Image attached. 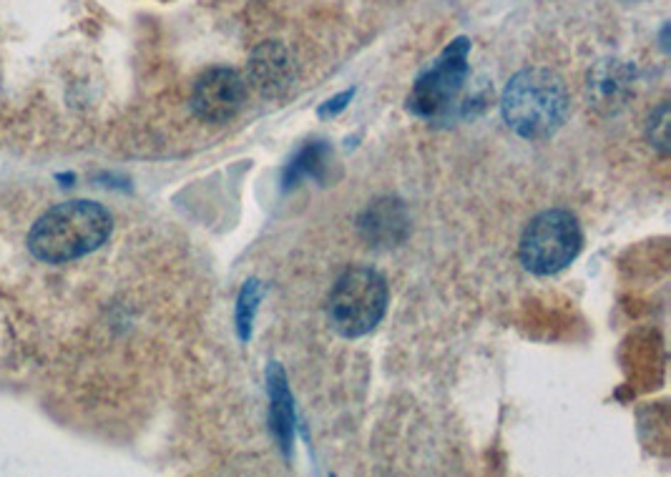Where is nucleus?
Masks as SVG:
<instances>
[{"mask_svg":"<svg viewBox=\"0 0 671 477\" xmlns=\"http://www.w3.org/2000/svg\"><path fill=\"white\" fill-rule=\"evenodd\" d=\"M362 239L372 247H398L410 234V217L405 204L393 196L372 201L358 219Z\"/></svg>","mask_w":671,"mask_h":477,"instance_id":"nucleus-8","label":"nucleus"},{"mask_svg":"<svg viewBox=\"0 0 671 477\" xmlns=\"http://www.w3.org/2000/svg\"><path fill=\"white\" fill-rule=\"evenodd\" d=\"M249 81L265 98H279L292 89L295 63L290 51L277 41L259 43L247 63Z\"/></svg>","mask_w":671,"mask_h":477,"instance_id":"nucleus-7","label":"nucleus"},{"mask_svg":"<svg viewBox=\"0 0 671 477\" xmlns=\"http://www.w3.org/2000/svg\"><path fill=\"white\" fill-rule=\"evenodd\" d=\"M257 304H259V282L257 279H251V282H247L245 289H241L239 304H237V326H239L241 340H249Z\"/></svg>","mask_w":671,"mask_h":477,"instance_id":"nucleus-11","label":"nucleus"},{"mask_svg":"<svg viewBox=\"0 0 671 477\" xmlns=\"http://www.w3.org/2000/svg\"><path fill=\"white\" fill-rule=\"evenodd\" d=\"M503 118L526 142L551 138L566 124L571 98L564 81L548 69L518 71L500 98Z\"/></svg>","mask_w":671,"mask_h":477,"instance_id":"nucleus-2","label":"nucleus"},{"mask_svg":"<svg viewBox=\"0 0 671 477\" xmlns=\"http://www.w3.org/2000/svg\"><path fill=\"white\" fill-rule=\"evenodd\" d=\"M267 385H269V419H272V429L279 447L285 455L292 450V433H295V407H292V395L287 387L285 370L279 364H272L267 372Z\"/></svg>","mask_w":671,"mask_h":477,"instance_id":"nucleus-9","label":"nucleus"},{"mask_svg":"<svg viewBox=\"0 0 671 477\" xmlns=\"http://www.w3.org/2000/svg\"><path fill=\"white\" fill-rule=\"evenodd\" d=\"M350 98H352V91L340 93V96H334L332 101H328V104H324L320 108V116H334V114H338V111H342L344 106H348Z\"/></svg>","mask_w":671,"mask_h":477,"instance_id":"nucleus-12","label":"nucleus"},{"mask_svg":"<svg viewBox=\"0 0 671 477\" xmlns=\"http://www.w3.org/2000/svg\"><path fill=\"white\" fill-rule=\"evenodd\" d=\"M114 219L96 201H66L41 214L28 234L31 255L49 265H63L91 255L109 241Z\"/></svg>","mask_w":671,"mask_h":477,"instance_id":"nucleus-1","label":"nucleus"},{"mask_svg":"<svg viewBox=\"0 0 671 477\" xmlns=\"http://www.w3.org/2000/svg\"><path fill=\"white\" fill-rule=\"evenodd\" d=\"M468 53L471 41L455 39L437 59L413 83L407 96V111L417 118L433 121L445 116L458 101L461 91L468 81Z\"/></svg>","mask_w":671,"mask_h":477,"instance_id":"nucleus-5","label":"nucleus"},{"mask_svg":"<svg viewBox=\"0 0 671 477\" xmlns=\"http://www.w3.org/2000/svg\"><path fill=\"white\" fill-rule=\"evenodd\" d=\"M584 231L579 219L566 209L536 214L520 237L518 257L530 274L554 277L581 255Z\"/></svg>","mask_w":671,"mask_h":477,"instance_id":"nucleus-4","label":"nucleus"},{"mask_svg":"<svg viewBox=\"0 0 671 477\" xmlns=\"http://www.w3.org/2000/svg\"><path fill=\"white\" fill-rule=\"evenodd\" d=\"M247 104V81L235 69H217L204 71L194 83L192 91V108L202 121L209 124H227L235 118Z\"/></svg>","mask_w":671,"mask_h":477,"instance_id":"nucleus-6","label":"nucleus"},{"mask_svg":"<svg viewBox=\"0 0 671 477\" xmlns=\"http://www.w3.org/2000/svg\"><path fill=\"white\" fill-rule=\"evenodd\" d=\"M324 162H328V148L320 144H312L302 148V154L295 158L290 172H287V184L297 182V179H307V176H312V179H320Z\"/></svg>","mask_w":671,"mask_h":477,"instance_id":"nucleus-10","label":"nucleus"},{"mask_svg":"<svg viewBox=\"0 0 671 477\" xmlns=\"http://www.w3.org/2000/svg\"><path fill=\"white\" fill-rule=\"evenodd\" d=\"M390 292L385 277L372 267H350L334 282L328 299L332 330L344 340L370 334L388 312Z\"/></svg>","mask_w":671,"mask_h":477,"instance_id":"nucleus-3","label":"nucleus"}]
</instances>
